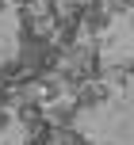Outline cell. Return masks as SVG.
Returning a JSON list of instances; mask_svg holds the SVG:
<instances>
[{
  "label": "cell",
  "mask_w": 134,
  "mask_h": 145,
  "mask_svg": "<svg viewBox=\"0 0 134 145\" xmlns=\"http://www.w3.org/2000/svg\"><path fill=\"white\" fill-rule=\"evenodd\" d=\"M107 99H111V88H107V80H88V84L77 92V107H81V111L104 107Z\"/></svg>",
  "instance_id": "obj_3"
},
{
  "label": "cell",
  "mask_w": 134,
  "mask_h": 145,
  "mask_svg": "<svg viewBox=\"0 0 134 145\" xmlns=\"http://www.w3.org/2000/svg\"><path fill=\"white\" fill-rule=\"evenodd\" d=\"M77 99H54V103H46V122L54 126V130H65V126H73V118H77Z\"/></svg>",
  "instance_id": "obj_2"
},
{
  "label": "cell",
  "mask_w": 134,
  "mask_h": 145,
  "mask_svg": "<svg viewBox=\"0 0 134 145\" xmlns=\"http://www.w3.org/2000/svg\"><path fill=\"white\" fill-rule=\"evenodd\" d=\"M58 145H92L84 138L81 130H73V126H65V130H58Z\"/></svg>",
  "instance_id": "obj_4"
},
{
  "label": "cell",
  "mask_w": 134,
  "mask_h": 145,
  "mask_svg": "<svg viewBox=\"0 0 134 145\" xmlns=\"http://www.w3.org/2000/svg\"><path fill=\"white\" fill-rule=\"evenodd\" d=\"M8 4H12V0H0V12H4V8H8Z\"/></svg>",
  "instance_id": "obj_7"
},
{
  "label": "cell",
  "mask_w": 134,
  "mask_h": 145,
  "mask_svg": "<svg viewBox=\"0 0 134 145\" xmlns=\"http://www.w3.org/2000/svg\"><path fill=\"white\" fill-rule=\"evenodd\" d=\"M111 8H107V0H96V4H88L81 12V31L88 38H100V35H107V27H111Z\"/></svg>",
  "instance_id": "obj_1"
},
{
  "label": "cell",
  "mask_w": 134,
  "mask_h": 145,
  "mask_svg": "<svg viewBox=\"0 0 134 145\" xmlns=\"http://www.w3.org/2000/svg\"><path fill=\"white\" fill-rule=\"evenodd\" d=\"M107 8H111V15H134L130 0H107Z\"/></svg>",
  "instance_id": "obj_5"
},
{
  "label": "cell",
  "mask_w": 134,
  "mask_h": 145,
  "mask_svg": "<svg viewBox=\"0 0 134 145\" xmlns=\"http://www.w3.org/2000/svg\"><path fill=\"white\" fill-rule=\"evenodd\" d=\"M0 145H12V141H0Z\"/></svg>",
  "instance_id": "obj_8"
},
{
  "label": "cell",
  "mask_w": 134,
  "mask_h": 145,
  "mask_svg": "<svg viewBox=\"0 0 134 145\" xmlns=\"http://www.w3.org/2000/svg\"><path fill=\"white\" fill-rule=\"evenodd\" d=\"M12 118H15V115H12V107H4V111H0V134L12 126Z\"/></svg>",
  "instance_id": "obj_6"
}]
</instances>
